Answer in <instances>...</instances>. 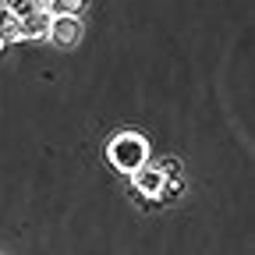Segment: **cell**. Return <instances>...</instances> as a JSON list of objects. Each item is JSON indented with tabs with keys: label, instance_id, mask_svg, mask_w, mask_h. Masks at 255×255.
<instances>
[{
	"label": "cell",
	"instance_id": "1",
	"mask_svg": "<svg viewBox=\"0 0 255 255\" xmlns=\"http://www.w3.org/2000/svg\"><path fill=\"white\" fill-rule=\"evenodd\" d=\"M107 156H110V163H114L124 177H131V174H138V170L149 163V142H145L142 135H135V131H124V135H117V138L110 142Z\"/></svg>",
	"mask_w": 255,
	"mask_h": 255
},
{
	"label": "cell",
	"instance_id": "2",
	"mask_svg": "<svg viewBox=\"0 0 255 255\" xmlns=\"http://www.w3.org/2000/svg\"><path fill=\"white\" fill-rule=\"evenodd\" d=\"M46 39H53L57 46H75V43L82 39L78 18H50V36H46Z\"/></svg>",
	"mask_w": 255,
	"mask_h": 255
},
{
	"label": "cell",
	"instance_id": "3",
	"mask_svg": "<svg viewBox=\"0 0 255 255\" xmlns=\"http://www.w3.org/2000/svg\"><path fill=\"white\" fill-rule=\"evenodd\" d=\"M46 36H50V14L43 7L18 21V39H46Z\"/></svg>",
	"mask_w": 255,
	"mask_h": 255
},
{
	"label": "cell",
	"instance_id": "4",
	"mask_svg": "<svg viewBox=\"0 0 255 255\" xmlns=\"http://www.w3.org/2000/svg\"><path fill=\"white\" fill-rule=\"evenodd\" d=\"M82 7H85L82 0H53V4H43V11L50 18H78Z\"/></svg>",
	"mask_w": 255,
	"mask_h": 255
},
{
	"label": "cell",
	"instance_id": "5",
	"mask_svg": "<svg viewBox=\"0 0 255 255\" xmlns=\"http://www.w3.org/2000/svg\"><path fill=\"white\" fill-rule=\"evenodd\" d=\"M0 39H4V43H14L18 39V18L11 14L7 4H0Z\"/></svg>",
	"mask_w": 255,
	"mask_h": 255
},
{
	"label": "cell",
	"instance_id": "6",
	"mask_svg": "<svg viewBox=\"0 0 255 255\" xmlns=\"http://www.w3.org/2000/svg\"><path fill=\"white\" fill-rule=\"evenodd\" d=\"M181 191H184L181 174H177V177H167V181H163V195H159V202H170V199H177Z\"/></svg>",
	"mask_w": 255,
	"mask_h": 255
},
{
	"label": "cell",
	"instance_id": "7",
	"mask_svg": "<svg viewBox=\"0 0 255 255\" xmlns=\"http://www.w3.org/2000/svg\"><path fill=\"white\" fill-rule=\"evenodd\" d=\"M4 50H7V43H4V39H0V53H4Z\"/></svg>",
	"mask_w": 255,
	"mask_h": 255
}]
</instances>
